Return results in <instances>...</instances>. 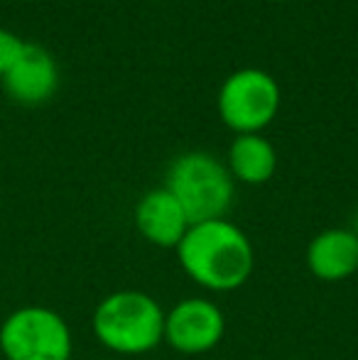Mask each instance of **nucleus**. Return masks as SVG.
I'll return each instance as SVG.
<instances>
[{
	"instance_id": "f257e3e1",
	"label": "nucleus",
	"mask_w": 358,
	"mask_h": 360,
	"mask_svg": "<svg viewBox=\"0 0 358 360\" xmlns=\"http://www.w3.org/2000/svg\"><path fill=\"white\" fill-rule=\"evenodd\" d=\"M174 250L181 270L209 292H234L243 287L255 265L248 236L226 218L191 223Z\"/></svg>"
},
{
	"instance_id": "f03ea898",
	"label": "nucleus",
	"mask_w": 358,
	"mask_h": 360,
	"mask_svg": "<svg viewBox=\"0 0 358 360\" xmlns=\"http://www.w3.org/2000/svg\"><path fill=\"white\" fill-rule=\"evenodd\" d=\"M91 323L101 346L120 356H140L165 341L162 307L138 289H120L101 299Z\"/></svg>"
},
{
	"instance_id": "7ed1b4c3",
	"label": "nucleus",
	"mask_w": 358,
	"mask_h": 360,
	"mask_svg": "<svg viewBox=\"0 0 358 360\" xmlns=\"http://www.w3.org/2000/svg\"><path fill=\"white\" fill-rule=\"evenodd\" d=\"M165 189L179 201L189 223L226 218L234 201V176L209 152H186L170 165Z\"/></svg>"
},
{
	"instance_id": "20e7f679",
	"label": "nucleus",
	"mask_w": 358,
	"mask_h": 360,
	"mask_svg": "<svg viewBox=\"0 0 358 360\" xmlns=\"http://www.w3.org/2000/svg\"><path fill=\"white\" fill-rule=\"evenodd\" d=\"M72 348V328L49 307H20L0 323L5 360H69Z\"/></svg>"
},
{
	"instance_id": "39448f33",
	"label": "nucleus",
	"mask_w": 358,
	"mask_h": 360,
	"mask_svg": "<svg viewBox=\"0 0 358 360\" xmlns=\"http://www.w3.org/2000/svg\"><path fill=\"white\" fill-rule=\"evenodd\" d=\"M277 108H280L277 81L260 69H241L221 86V120L238 135L263 130L275 118Z\"/></svg>"
},
{
	"instance_id": "423d86ee",
	"label": "nucleus",
	"mask_w": 358,
	"mask_h": 360,
	"mask_svg": "<svg viewBox=\"0 0 358 360\" xmlns=\"http://www.w3.org/2000/svg\"><path fill=\"white\" fill-rule=\"evenodd\" d=\"M224 331V311L209 299H181L165 314V341L184 356L209 353L221 343Z\"/></svg>"
},
{
	"instance_id": "0eeeda50",
	"label": "nucleus",
	"mask_w": 358,
	"mask_h": 360,
	"mask_svg": "<svg viewBox=\"0 0 358 360\" xmlns=\"http://www.w3.org/2000/svg\"><path fill=\"white\" fill-rule=\"evenodd\" d=\"M57 62L47 49L37 47V44H25V52L13 64V69L3 76L8 96L25 105H37L49 101L57 91Z\"/></svg>"
},
{
	"instance_id": "6e6552de",
	"label": "nucleus",
	"mask_w": 358,
	"mask_h": 360,
	"mask_svg": "<svg viewBox=\"0 0 358 360\" xmlns=\"http://www.w3.org/2000/svg\"><path fill=\"white\" fill-rule=\"evenodd\" d=\"M307 267L321 282H344L358 272V238L351 228H326L307 245Z\"/></svg>"
},
{
	"instance_id": "1a4fd4ad",
	"label": "nucleus",
	"mask_w": 358,
	"mask_h": 360,
	"mask_svg": "<svg viewBox=\"0 0 358 360\" xmlns=\"http://www.w3.org/2000/svg\"><path fill=\"white\" fill-rule=\"evenodd\" d=\"M135 226L140 236L158 248H177L189 231V218L167 189H153L135 206Z\"/></svg>"
},
{
	"instance_id": "9d476101",
	"label": "nucleus",
	"mask_w": 358,
	"mask_h": 360,
	"mask_svg": "<svg viewBox=\"0 0 358 360\" xmlns=\"http://www.w3.org/2000/svg\"><path fill=\"white\" fill-rule=\"evenodd\" d=\"M277 169V155L263 135L243 133L229 150V172L243 184H265Z\"/></svg>"
},
{
	"instance_id": "9b49d317",
	"label": "nucleus",
	"mask_w": 358,
	"mask_h": 360,
	"mask_svg": "<svg viewBox=\"0 0 358 360\" xmlns=\"http://www.w3.org/2000/svg\"><path fill=\"white\" fill-rule=\"evenodd\" d=\"M25 44L18 34L8 32V30H0V79L13 69V64L20 59V54L25 52Z\"/></svg>"
},
{
	"instance_id": "f8f14e48",
	"label": "nucleus",
	"mask_w": 358,
	"mask_h": 360,
	"mask_svg": "<svg viewBox=\"0 0 358 360\" xmlns=\"http://www.w3.org/2000/svg\"><path fill=\"white\" fill-rule=\"evenodd\" d=\"M351 231L356 233V238H358V214H356V218H354V226H351Z\"/></svg>"
}]
</instances>
